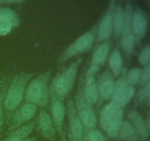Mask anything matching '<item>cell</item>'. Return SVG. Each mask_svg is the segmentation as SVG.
Listing matches in <instances>:
<instances>
[{
    "mask_svg": "<svg viewBox=\"0 0 150 141\" xmlns=\"http://www.w3.org/2000/svg\"><path fill=\"white\" fill-rule=\"evenodd\" d=\"M51 70L42 73L27 85L24 93V100L37 107L47 106L50 101V79Z\"/></svg>",
    "mask_w": 150,
    "mask_h": 141,
    "instance_id": "2",
    "label": "cell"
},
{
    "mask_svg": "<svg viewBox=\"0 0 150 141\" xmlns=\"http://www.w3.org/2000/svg\"><path fill=\"white\" fill-rule=\"evenodd\" d=\"M99 21L97 22L89 31L75 40L59 58L58 63L62 64L67 60L89 51L96 41Z\"/></svg>",
    "mask_w": 150,
    "mask_h": 141,
    "instance_id": "4",
    "label": "cell"
},
{
    "mask_svg": "<svg viewBox=\"0 0 150 141\" xmlns=\"http://www.w3.org/2000/svg\"><path fill=\"white\" fill-rule=\"evenodd\" d=\"M111 42L105 41L98 45L95 48L91 60L90 66L86 71V74L96 75L97 72L103 66L109 56Z\"/></svg>",
    "mask_w": 150,
    "mask_h": 141,
    "instance_id": "12",
    "label": "cell"
},
{
    "mask_svg": "<svg viewBox=\"0 0 150 141\" xmlns=\"http://www.w3.org/2000/svg\"><path fill=\"white\" fill-rule=\"evenodd\" d=\"M1 81H0V85H1Z\"/></svg>",
    "mask_w": 150,
    "mask_h": 141,
    "instance_id": "36",
    "label": "cell"
},
{
    "mask_svg": "<svg viewBox=\"0 0 150 141\" xmlns=\"http://www.w3.org/2000/svg\"><path fill=\"white\" fill-rule=\"evenodd\" d=\"M24 141H36V137H29V138H26Z\"/></svg>",
    "mask_w": 150,
    "mask_h": 141,
    "instance_id": "34",
    "label": "cell"
},
{
    "mask_svg": "<svg viewBox=\"0 0 150 141\" xmlns=\"http://www.w3.org/2000/svg\"><path fill=\"white\" fill-rule=\"evenodd\" d=\"M20 19L16 11L7 7H0V36L10 34L20 25Z\"/></svg>",
    "mask_w": 150,
    "mask_h": 141,
    "instance_id": "13",
    "label": "cell"
},
{
    "mask_svg": "<svg viewBox=\"0 0 150 141\" xmlns=\"http://www.w3.org/2000/svg\"><path fill=\"white\" fill-rule=\"evenodd\" d=\"M132 29L136 38V43H140L146 35L149 25L147 13L140 7H136L133 10L131 19Z\"/></svg>",
    "mask_w": 150,
    "mask_h": 141,
    "instance_id": "10",
    "label": "cell"
},
{
    "mask_svg": "<svg viewBox=\"0 0 150 141\" xmlns=\"http://www.w3.org/2000/svg\"><path fill=\"white\" fill-rule=\"evenodd\" d=\"M32 76V73L20 72L15 75L10 85H8L4 100V110L7 122L9 121L13 112L21 104L24 98L26 86Z\"/></svg>",
    "mask_w": 150,
    "mask_h": 141,
    "instance_id": "1",
    "label": "cell"
},
{
    "mask_svg": "<svg viewBox=\"0 0 150 141\" xmlns=\"http://www.w3.org/2000/svg\"><path fill=\"white\" fill-rule=\"evenodd\" d=\"M68 118V140L70 141H83L84 127L75 107L74 101L69 98L65 106Z\"/></svg>",
    "mask_w": 150,
    "mask_h": 141,
    "instance_id": "7",
    "label": "cell"
},
{
    "mask_svg": "<svg viewBox=\"0 0 150 141\" xmlns=\"http://www.w3.org/2000/svg\"><path fill=\"white\" fill-rule=\"evenodd\" d=\"M133 7L130 2H127L125 4L124 8L125 20L122 29L121 35H120V41H121V46L125 55L128 60H130L132 55L133 49H134L135 44H136V38L133 34L132 29L131 19L133 14Z\"/></svg>",
    "mask_w": 150,
    "mask_h": 141,
    "instance_id": "6",
    "label": "cell"
},
{
    "mask_svg": "<svg viewBox=\"0 0 150 141\" xmlns=\"http://www.w3.org/2000/svg\"><path fill=\"white\" fill-rule=\"evenodd\" d=\"M135 93H136V89L134 87L127 85L121 91L111 95L109 102L114 104L119 110L124 109L125 105H127L131 101L133 97L134 96Z\"/></svg>",
    "mask_w": 150,
    "mask_h": 141,
    "instance_id": "18",
    "label": "cell"
},
{
    "mask_svg": "<svg viewBox=\"0 0 150 141\" xmlns=\"http://www.w3.org/2000/svg\"><path fill=\"white\" fill-rule=\"evenodd\" d=\"M121 110V109H120ZM119 110L117 107H116L114 104H111V102L108 103L106 105L103 107L101 109L99 114V124L100 126L101 129L103 131L105 132V129L107 127L108 122L111 119V118Z\"/></svg>",
    "mask_w": 150,
    "mask_h": 141,
    "instance_id": "23",
    "label": "cell"
},
{
    "mask_svg": "<svg viewBox=\"0 0 150 141\" xmlns=\"http://www.w3.org/2000/svg\"><path fill=\"white\" fill-rule=\"evenodd\" d=\"M123 116H124V109H121V110H119L111 118L105 130L107 137L111 138V139L117 137L119 131L121 127L122 121L124 120Z\"/></svg>",
    "mask_w": 150,
    "mask_h": 141,
    "instance_id": "19",
    "label": "cell"
},
{
    "mask_svg": "<svg viewBox=\"0 0 150 141\" xmlns=\"http://www.w3.org/2000/svg\"><path fill=\"white\" fill-rule=\"evenodd\" d=\"M24 2L23 0H0V7H5L11 4H22Z\"/></svg>",
    "mask_w": 150,
    "mask_h": 141,
    "instance_id": "31",
    "label": "cell"
},
{
    "mask_svg": "<svg viewBox=\"0 0 150 141\" xmlns=\"http://www.w3.org/2000/svg\"><path fill=\"white\" fill-rule=\"evenodd\" d=\"M145 125H146V128H147L148 130H150V115L149 113H148L147 115H146V119H144Z\"/></svg>",
    "mask_w": 150,
    "mask_h": 141,
    "instance_id": "33",
    "label": "cell"
},
{
    "mask_svg": "<svg viewBox=\"0 0 150 141\" xmlns=\"http://www.w3.org/2000/svg\"><path fill=\"white\" fill-rule=\"evenodd\" d=\"M50 100H51V118L54 122L57 133L61 136L64 127V119L66 114V109L62 100L60 99L52 88L50 87Z\"/></svg>",
    "mask_w": 150,
    "mask_h": 141,
    "instance_id": "9",
    "label": "cell"
},
{
    "mask_svg": "<svg viewBox=\"0 0 150 141\" xmlns=\"http://www.w3.org/2000/svg\"><path fill=\"white\" fill-rule=\"evenodd\" d=\"M108 66L114 77L120 76L123 69V59L118 46L116 47L108 56Z\"/></svg>",
    "mask_w": 150,
    "mask_h": 141,
    "instance_id": "20",
    "label": "cell"
},
{
    "mask_svg": "<svg viewBox=\"0 0 150 141\" xmlns=\"http://www.w3.org/2000/svg\"><path fill=\"white\" fill-rule=\"evenodd\" d=\"M139 63L144 66H149L150 63V46L147 44L140 51L138 57Z\"/></svg>",
    "mask_w": 150,
    "mask_h": 141,
    "instance_id": "29",
    "label": "cell"
},
{
    "mask_svg": "<svg viewBox=\"0 0 150 141\" xmlns=\"http://www.w3.org/2000/svg\"><path fill=\"white\" fill-rule=\"evenodd\" d=\"M124 8L122 7L120 4H116L114 15H113L112 33L114 34V38H116L117 41H118L120 38L122 29L123 24H124Z\"/></svg>",
    "mask_w": 150,
    "mask_h": 141,
    "instance_id": "21",
    "label": "cell"
},
{
    "mask_svg": "<svg viewBox=\"0 0 150 141\" xmlns=\"http://www.w3.org/2000/svg\"><path fill=\"white\" fill-rule=\"evenodd\" d=\"M117 137L122 141H139V138L128 120H123Z\"/></svg>",
    "mask_w": 150,
    "mask_h": 141,
    "instance_id": "24",
    "label": "cell"
},
{
    "mask_svg": "<svg viewBox=\"0 0 150 141\" xmlns=\"http://www.w3.org/2000/svg\"><path fill=\"white\" fill-rule=\"evenodd\" d=\"M128 121L131 123L133 129L136 131L139 138L144 141H146L149 137V130L145 125L144 119L137 110H133L127 114Z\"/></svg>",
    "mask_w": 150,
    "mask_h": 141,
    "instance_id": "16",
    "label": "cell"
},
{
    "mask_svg": "<svg viewBox=\"0 0 150 141\" xmlns=\"http://www.w3.org/2000/svg\"><path fill=\"white\" fill-rule=\"evenodd\" d=\"M68 141H70V140H68Z\"/></svg>",
    "mask_w": 150,
    "mask_h": 141,
    "instance_id": "38",
    "label": "cell"
},
{
    "mask_svg": "<svg viewBox=\"0 0 150 141\" xmlns=\"http://www.w3.org/2000/svg\"><path fill=\"white\" fill-rule=\"evenodd\" d=\"M1 128H0V133H1Z\"/></svg>",
    "mask_w": 150,
    "mask_h": 141,
    "instance_id": "35",
    "label": "cell"
},
{
    "mask_svg": "<svg viewBox=\"0 0 150 141\" xmlns=\"http://www.w3.org/2000/svg\"><path fill=\"white\" fill-rule=\"evenodd\" d=\"M142 71V70L140 68L135 67L130 69L127 73H126L125 79L127 85L134 87V85L139 84Z\"/></svg>",
    "mask_w": 150,
    "mask_h": 141,
    "instance_id": "27",
    "label": "cell"
},
{
    "mask_svg": "<svg viewBox=\"0 0 150 141\" xmlns=\"http://www.w3.org/2000/svg\"><path fill=\"white\" fill-rule=\"evenodd\" d=\"M60 137H61L60 141H68L67 135V128H66V126H64V127H63L62 132V135Z\"/></svg>",
    "mask_w": 150,
    "mask_h": 141,
    "instance_id": "32",
    "label": "cell"
},
{
    "mask_svg": "<svg viewBox=\"0 0 150 141\" xmlns=\"http://www.w3.org/2000/svg\"><path fill=\"white\" fill-rule=\"evenodd\" d=\"M83 83V93L86 101L92 107L98 103V94L95 75L86 74Z\"/></svg>",
    "mask_w": 150,
    "mask_h": 141,
    "instance_id": "17",
    "label": "cell"
},
{
    "mask_svg": "<svg viewBox=\"0 0 150 141\" xmlns=\"http://www.w3.org/2000/svg\"><path fill=\"white\" fill-rule=\"evenodd\" d=\"M8 88V80L4 79L1 81L0 85V126L4 123V100L6 92Z\"/></svg>",
    "mask_w": 150,
    "mask_h": 141,
    "instance_id": "28",
    "label": "cell"
},
{
    "mask_svg": "<svg viewBox=\"0 0 150 141\" xmlns=\"http://www.w3.org/2000/svg\"><path fill=\"white\" fill-rule=\"evenodd\" d=\"M150 82V66H144V69L142 71V75H141L140 82L139 85H144L146 84L147 82Z\"/></svg>",
    "mask_w": 150,
    "mask_h": 141,
    "instance_id": "30",
    "label": "cell"
},
{
    "mask_svg": "<svg viewBox=\"0 0 150 141\" xmlns=\"http://www.w3.org/2000/svg\"><path fill=\"white\" fill-rule=\"evenodd\" d=\"M114 77L111 72L106 69L98 78L97 82L98 94V105L111 98L114 88Z\"/></svg>",
    "mask_w": 150,
    "mask_h": 141,
    "instance_id": "14",
    "label": "cell"
},
{
    "mask_svg": "<svg viewBox=\"0 0 150 141\" xmlns=\"http://www.w3.org/2000/svg\"><path fill=\"white\" fill-rule=\"evenodd\" d=\"M38 113V107L29 103L21 104L10 116L9 121V128L7 133L13 132L15 129L25 125L31 119L35 117Z\"/></svg>",
    "mask_w": 150,
    "mask_h": 141,
    "instance_id": "8",
    "label": "cell"
},
{
    "mask_svg": "<svg viewBox=\"0 0 150 141\" xmlns=\"http://www.w3.org/2000/svg\"><path fill=\"white\" fill-rule=\"evenodd\" d=\"M35 128V123L30 122L23 125L13 132H10L8 136L2 141H24L30 135Z\"/></svg>",
    "mask_w": 150,
    "mask_h": 141,
    "instance_id": "22",
    "label": "cell"
},
{
    "mask_svg": "<svg viewBox=\"0 0 150 141\" xmlns=\"http://www.w3.org/2000/svg\"><path fill=\"white\" fill-rule=\"evenodd\" d=\"M0 76H1V73H0Z\"/></svg>",
    "mask_w": 150,
    "mask_h": 141,
    "instance_id": "37",
    "label": "cell"
},
{
    "mask_svg": "<svg viewBox=\"0 0 150 141\" xmlns=\"http://www.w3.org/2000/svg\"><path fill=\"white\" fill-rule=\"evenodd\" d=\"M38 132L45 139L48 141H55L57 131L51 115L44 110H40L37 118Z\"/></svg>",
    "mask_w": 150,
    "mask_h": 141,
    "instance_id": "15",
    "label": "cell"
},
{
    "mask_svg": "<svg viewBox=\"0 0 150 141\" xmlns=\"http://www.w3.org/2000/svg\"><path fill=\"white\" fill-rule=\"evenodd\" d=\"M83 141H108V137L97 129L84 130Z\"/></svg>",
    "mask_w": 150,
    "mask_h": 141,
    "instance_id": "26",
    "label": "cell"
},
{
    "mask_svg": "<svg viewBox=\"0 0 150 141\" xmlns=\"http://www.w3.org/2000/svg\"><path fill=\"white\" fill-rule=\"evenodd\" d=\"M116 6L115 1H111L108 3V8L103 17L98 24L96 41L98 43L109 41L112 34L113 15Z\"/></svg>",
    "mask_w": 150,
    "mask_h": 141,
    "instance_id": "11",
    "label": "cell"
},
{
    "mask_svg": "<svg viewBox=\"0 0 150 141\" xmlns=\"http://www.w3.org/2000/svg\"><path fill=\"white\" fill-rule=\"evenodd\" d=\"M81 62V57L76 60L72 63L69 67L57 73L51 81L50 87L52 88L56 95L62 101L73 90L78 70Z\"/></svg>",
    "mask_w": 150,
    "mask_h": 141,
    "instance_id": "3",
    "label": "cell"
},
{
    "mask_svg": "<svg viewBox=\"0 0 150 141\" xmlns=\"http://www.w3.org/2000/svg\"><path fill=\"white\" fill-rule=\"evenodd\" d=\"M150 96V82H147L145 85H142V88L139 89V92L136 94L134 101L135 107L140 106L144 104L146 98Z\"/></svg>",
    "mask_w": 150,
    "mask_h": 141,
    "instance_id": "25",
    "label": "cell"
},
{
    "mask_svg": "<svg viewBox=\"0 0 150 141\" xmlns=\"http://www.w3.org/2000/svg\"><path fill=\"white\" fill-rule=\"evenodd\" d=\"M83 76H81L75 95V107L79 118L81 120L84 130L96 129L98 118L92 106L86 101L83 93Z\"/></svg>",
    "mask_w": 150,
    "mask_h": 141,
    "instance_id": "5",
    "label": "cell"
}]
</instances>
